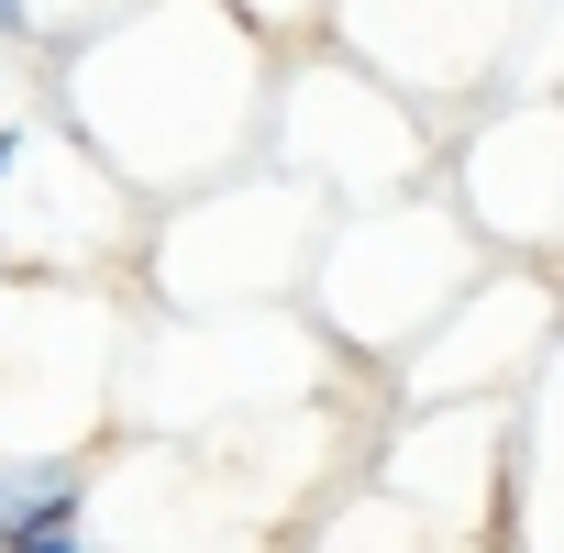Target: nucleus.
Wrapping results in <instances>:
<instances>
[{"label":"nucleus","instance_id":"f257e3e1","mask_svg":"<svg viewBox=\"0 0 564 553\" xmlns=\"http://www.w3.org/2000/svg\"><path fill=\"white\" fill-rule=\"evenodd\" d=\"M89 509V465H56V454H0V542L34 531V520H78Z\"/></svg>","mask_w":564,"mask_h":553},{"label":"nucleus","instance_id":"f03ea898","mask_svg":"<svg viewBox=\"0 0 564 553\" xmlns=\"http://www.w3.org/2000/svg\"><path fill=\"white\" fill-rule=\"evenodd\" d=\"M0 553H89V542H78V520H34V531H12Z\"/></svg>","mask_w":564,"mask_h":553},{"label":"nucleus","instance_id":"7ed1b4c3","mask_svg":"<svg viewBox=\"0 0 564 553\" xmlns=\"http://www.w3.org/2000/svg\"><path fill=\"white\" fill-rule=\"evenodd\" d=\"M23 144H34V133H0V188H12V166H23Z\"/></svg>","mask_w":564,"mask_h":553},{"label":"nucleus","instance_id":"20e7f679","mask_svg":"<svg viewBox=\"0 0 564 553\" xmlns=\"http://www.w3.org/2000/svg\"><path fill=\"white\" fill-rule=\"evenodd\" d=\"M0 34H23V0H0Z\"/></svg>","mask_w":564,"mask_h":553}]
</instances>
